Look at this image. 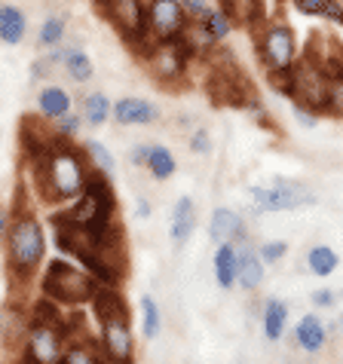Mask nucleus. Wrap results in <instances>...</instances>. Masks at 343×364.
Masks as SVG:
<instances>
[{
    "instance_id": "obj_41",
    "label": "nucleus",
    "mask_w": 343,
    "mask_h": 364,
    "mask_svg": "<svg viewBox=\"0 0 343 364\" xmlns=\"http://www.w3.org/2000/svg\"><path fill=\"white\" fill-rule=\"evenodd\" d=\"M4 333H6V312L0 309V337H4Z\"/></svg>"
},
{
    "instance_id": "obj_13",
    "label": "nucleus",
    "mask_w": 343,
    "mask_h": 364,
    "mask_svg": "<svg viewBox=\"0 0 343 364\" xmlns=\"http://www.w3.org/2000/svg\"><path fill=\"white\" fill-rule=\"evenodd\" d=\"M159 110L157 105H150L144 98H120L114 105V119L120 126H147L157 123Z\"/></svg>"
},
{
    "instance_id": "obj_3",
    "label": "nucleus",
    "mask_w": 343,
    "mask_h": 364,
    "mask_svg": "<svg viewBox=\"0 0 343 364\" xmlns=\"http://www.w3.org/2000/svg\"><path fill=\"white\" fill-rule=\"evenodd\" d=\"M95 4L105 13V18H110L117 31L126 37V43L147 58V53L159 43V40L150 34L144 0H95Z\"/></svg>"
},
{
    "instance_id": "obj_22",
    "label": "nucleus",
    "mask_w": 343,
    "mask_h": 364,
    "mask_svg": "<svg viewBox=\"0 0 343 364\" xmlns=\"http://www.w3.org/2000/svg\"><path fill=\"white\" fill-rule=\"evenodd\" d=\"M337 264H340L337 251H334V248H328V245H312V248H310V255H307V267H310L312 276H319V279L331 276V272L337 269Z\"/></svg>"
},
{
    "instance_id": "obj_14",
    "label": "nucleus",
    "mask_w": 343,
    "mask_h": 364,
    "mask_svg": "<svg viewBox=\"0 0 343 364\" xmlns=\"http://www.w3.org/2000/svg\"><path fill=\"white\" fill-rule=\"evenodd\" d=\"M236 255H239V264H236L239 276H236V282L246 291H258L260 282H264V257H260L258 248H251L246 239H242V248L236 251Z\"/></svg>"
},
{
    "instance_id": "obj_38",
    "label": "nucleus",
    "mask_w": 343,
    "mask_h": 364,
    "mask_svg": "<svg viewBox=\"0 0 343 364\" xmlns=\"http://www.w3.org/2000/svg\"><path fill=\"white\" fill-rule=\"evenodd\" d=\"M132 159H135V166H147V147H135Z\"/></svg>"
},
{
    "instance_id": "obj_12",
    "label": "nucleus",
    "mask_w": 343,
    "mask_h": 364,
    "mask_svg": "<svg viewBox=\"0 0 343 364\" xmlns=\"http://www.w3.org/2000/svg\"><path fill=\"white\" fill-rule=\"evenodd\" d=\"M209 239L215 242H242L248 239L246 236V220H242V215H236L233 208H215L211 211V220H209Z\"/></svg>"
},
{
    "instance_id": "obj_29",
    "label": "nucleus",
    "mask_w": 343,
    "mask_h": 364,
    "mask_svg": "<svg viewBox=\"0 0 343 364\" xmlns=\"http://www.w3.org/2000/svg\"><path fill=\"white\" fill-rule=\"evenodd\" d=\"M62 361H98V346L95 343H83V340H74L70 346H65V358Z\"/></svg>"
},
{
    "instance_id": "obj_6",
    "label": "nucleus",
    "mask_w": 343,
    "mask_h": 364,
    "mask_svg": "<svg viewBox=\"0 0 343 364\" xmlns=\"http://www.w3.org/2000/svg\"><path fill=\"white\" fill-rule=\"evenodd\" d=\"M288 74H291V98H295V105L328 114L331 77L322 70V65H316L312 58H304V62H295Z\"/></svg>"
},
{
    "instance_id": "obj_33",
    "label": "nucleus",
    "mask_w": 343,
    "mask_h": 364,
    "mask_svg": "<svg viewBox=\"0 0 343 364\" xmlns=\"http://www.w3.org/2000/svg\"><path fill=\"white\" fill-rule=\"evenodd\" d=\"M184 4V13L190 22H203V18L211 13V6H209V0H181Z\"/></svg>"
},
{
    "instance_id": "obj_26",
    "label": "nucleus",
    "mask_w": 343,
    "mask_h": 364,
    "mask_svg": "<svg viewBox=\"0 0 343 364\" xmlns=\"http://www.w3.org/2000/svg\"><path fill=\"white\" fill-rule=\"evenodd\" d=\"M65 68H68V77L74 80V83H86L95 70L93 58H89L83 49H70V53H65Z\"/></svg>"
},
{
    "instance_id": "obj_40",
    "label": "nucleus",
    "mask_w": 343,
    "mask_h": 364,
    "mask_svg": "<svg viewBox=\"0 0 343 364\" xmlns=\"http://www.w3.org/2000/svg\"><path fill=\"white\" fill-rule=\"evenodd\" d=\"M6 236V208H0V242Z\"/></svg>"
},
{
    "instance_id": "obj_25",
    "label": "nucleus",
    "mask_w": 343,
    "mask_h": 364,
    "mask_svg": "<svg viewBox=\"0 0 343 364\" xmlns=\"http://www.w3.org/2000/svg\"><path fill=\"white\" fill-rule=\"evenodd\" d=\"M110 117H114V105L107 101V95H102V92L86 95V101H83V119L89 126H105Z\"/></svg>"
},
{
    "instance_id": "obj_8",
    "label": "nucleus",
    "mask_w": 343,
    "mask_h": 364,
    "mask_svg": "<svg viewBox=\"0 0 343 364\" xmlns=\"http://www.w3.org/2000/svg\"><path fill=\"white\" fill-rule=\"evenodd\" d=\"M65 328L56 325H37L31 321L28 325V337L22 346V358L34 361V364H53L65 358Z\"/></svg>"
},
{
    "instance_id": "obj_1",
    "label": "nucleus",
    "mask_w": 343,
    "mask_h": 364,
    "mask_svg": "<svg viewBox=\"0 0 343 364\" xmlns=\"http://www.w3.org/2000/svg\"><path fill=\"white\" fill-rule=\"evenodd\" d=\"M34 166V178H37V187L43 193L46 202H62V199H77L86 187V159L77 154L74 147L65 144L49 150L43 159H37Z\"/></svg>"
},
{
    "instance_id": "obj_36",
    "label": "nucleus",
    "mask_w": 343,
    "mask_h": 364,
    "mask_svg": "<svg viewBox=\"0 0 343 364\" xmlns=\"http://www.w3.org/2000/svg\"><path fill=\"white\" fill-rule=\"evenodd\" d=\"M295 117H297V123L304 126V129H316V117H312V110H310V107L295 105Z\"/></svg>"
},
{
    "instance_id": "obj_24",
    "label": "nucleus",
    "mask_w": 343,
    "mask_h": 364,
    "mask_svg": "<svg viewBox=\"0 0 343 364\" xmlns=\"http://www.w3.org/2000/svg\"><path fill=\"white\" fill-rule=\"evenodd\" d=\"M175 156H172V150L169 147H147V171L154 175L157 181H166L175 175Z\"/></svg>"
},
{
    "instance_id": "obj_23",
    "label": "nucleus",
    "mask_w": 343,
    "mask_h": 364,
    "mask_svg": "<svg viewBox=\"0 0 343 364\" xmlns=\"http://www.w3.org/2000/svg\"><path fill=\"white\" fill-rule=\"evenodd\" d=\"M199 25V31H203L211 43H221V40H227V34L233 31V18H230L224 9H211V13L203 18V22H196Z\"/></svg>"
},
{
    "instance_id": "obj_10",
    "label": "nucleus",
    "mask_w": 343,
    "mask_h": 364,
    "mask_svg": "<svg viewBox=\"0 0 343 364\" xmlns=\"http://www.w3.org/2000/svg\"><path fill=\"white\" fill-rule=\"evenodd\" d=\"M102 328V355L110 361H132V333L129 321L123 318H107L98 321Z\"/></svg>"
},
{
    "instance_id": "obj_31",
    "label": "nucleus",
    "mask_w": 343,
    "mask_h": 364,
    "mask_svg": "<svg viewBox=\"0 0 343 364\" xmlns=\"http://www.w3.org/2000/svg\"><path fill=\"white\" fill-rule=\"evenodd\" d=\"M328 114H340L343 117V77L331 80V89H328Z\"/></svg>"
},
{
    "instance_id": "obj_9",
    "label": "nucleus",
    "mask_w": 343,
    "mask_h": 364,
    "mask_svg": "<svg viewBox=\"0 0 343 364\" xmlns=\"http://www.w3.org/2000/svg\"><path fill=\"white\" fill-rule=\"evenodd\" d=\"M147 25L157 40H172L187 31L190 18L181 0H147Z\"/></svg>"
},
{
    "instance_id": "obj_4",
    "label": "nucleus",
    "mask_w": 343,
    "mask_h": 364,
    "mask_svg": "<svg viewBox=\"0 0 343 364\" xmlns=\"http://www.w3.org/2000/svg\"><path fill=\"white\" fill-rule=\"evenodd\" d=\"M258 40V55L264 62L267 74H288L297 62V37L295 28L285 22H267L255 34Z\"/></svg>"
},
{
    "instance_id": "obj_27",
    "label": "nucleus",
    "mask_w": 343,
    "mask_h": 364,
    "mask_svg": "<svg viewBox=\"0 0 343 364\" xmlns=\"http://www.w3.org/2000/svg\"><path fill=\"white\" fill-rule=\"evenodd\" d=\"M141 328H144V337H147V340H157V337H159L163 318H159V306H157L154 297H144V300H141Z\"/></svg>"
},
{
    "instance_id": "obj_2",
    "label": "nucleus",
    "mask_w": 343,
    "mask_h": 364,
    "mask_svg": "<svg viewBox=\"0 0 343 364\" xmlns=\"http://www.w3.org/2000/svg\"><path fill=\"white\" fill-rule=\"evenodd\" d=\"M46 236L34 215H19L6 232V260L16 282H28L43 264Z\"/></svg>"
},
{
    "instance_id": "obj_30",
    "label": "nucleus",
    "mask_w": 343,
    "mask_h": 364,
    "mask_svg": "<svg viewBox=\"0 0 343 364\" xmlns=\"http://www.w3.org/2000/svg\"><path fill=\"white\" fill-rule=\"evenodd\" d=\"M86 150H89V156H93V163L102 171H107V175L114 171V156H110V150L102 144V141H89Z\"/></svg>"
},
{
    "instance_id": "obj_15",
    "label": "nucleus",
    "mask_w": 343,
    "mask_h": 364,
    "mask_svg": "<svg viewBox=\"0 0 343 364\" xmlns=\"http://www.w3.org/2000/svg\"><path fill=\"white\" fill-rule=\"evenodd\" d=\"M196 230V202L190 196H181L172 208V224H169V236L172 242L181 248L190 239V232Z\"/></svg>"
},
{
    "instance_id": "obj_21",
    "label": "nucleus",
    "mask_w": 343,
    "mask_h": 364,
    "mask_svg": "<svg viewBox=\"0 0 343 364\" xmlns=\"http://www.w3.org/2000/svg\"><path fill=\"white\" fill-rule=\"evenodd\" d=\"M288 325V303L285 300H267L264 303V333L270 340H279Z\"/></svg>"
},
{
    "instance_id": "obj_32",
    "label": "nucleus",
    "mask_w": 343,
    "mask_h": 364,
    "mask_svg": "<svg viewBox=\"0 0 343 364\" xmlns=\"http://www.w3.org/2000/svg\"><path fill=\"white\" fill-rule=\"evenodd\" d=\"M258 255L264 257V264H276V260H282L288 255V245L285 242H267V245L258 248Z\"/></svg>"
},
{
    "instance_id": "obj_7",
    "label": "nucleus",
    "mask_w": 343,
    "mask_h": 364,
    "mask_svg": "<svg viewBox=\"0 0 343 364\" xmlns=\"http://www.w3.org/2000/svg\"><path fill=\"white\" fill-rule=\"evenodd\" d=\"M258 211H291V208H310L316 205V193L307 184L288 178H276L270 187H251Z\"/></svg>"
},
{
    "instance_id": "obj_35",
    "label": "nucleus",
    "mask_w": 343,
    "mask_h": 364,
    "mask_svg": "<svg viewBox=\"0 0 343 364\" xmlns=\"http://www.w3.org/2000/svg\"><path fill=\"white\" fill-rule=\"evenodd\" d=\"M80 126H83V119H80V117H70V110H68L65 117H58V132H62L65 138L77 135V132H80Z\"/></svg>"
},
{
    "instance_id": "obj_5",
    "label": "nucleus",
    "mask_w": 343,
    "mask_h": 364,
    "mask_svg": "<svg viewBox=\"0 0 343 364\" xmlns=\"http://www.w3.org/2000/svg\"><path fill=\"white\" fill-rule=\"evenodd\" d=\"M98 288V282L93 276H86L83 269H77L74 264L68 260H53L43 276V291L46 297H53L56 303H86L93 300Z\"/></svg>"
},
{
    "instance_id": "obj_39",
    "label": "nucleus",
    "mask_w": 343,
    "mask_h": 364,
    "mask_svg": "<svg viewBox=\"0 0 343 364\" xmlns=\"http://www.w3.org/2000/svg\"><path fill=\"white\" fill-rule=\"evenodd\" d=\"M138 218H150V202H144V199L138 202Z\"/></svg>"
},
{
    "instance_id": "obj_18",
    "label": "nucleus",
    "mask_w": 343,
    "mask_h": 364,
    "mask_svg": "<svg viewBox=\"0 0 343 364\" xmlns=\"http://www.w3.org/2000/svg\"><path fill=\"white\" fill-rule=\"evenodd\" d=\"M239 255L233 248V242H218V251H215V279L221 288H233L236 285V276H239Z\"/></svg>"
},
{
    "instance_id": "obj_19",
    "label": "nucleus",
    "mask_w": 343,
    "mask_h": 364,
    "mask_svg": "<svg viewBox=\"0 0 343 364\" xmlns=\"http://www.w3.org/2000/svg\"><path fill=\"white\" fill-rule=\"evenodd\" d=\"M37 107H40V114H43L46 119H58V117H65L70 110V95L65 92L62 86H46L43 92H40V98H37Z\"/></svg>"
},
{
    "instance_id": "obj_17",
    "label": "nucleus",
    "mask_w": 343,
    "mask_h": 364,
    "mask_svg": "<svg viewBox=\"0 0 343 364\" xmlns=\"http://www.w3.org/2000/svg\"><path fill=\"white\" fill-rule=\"evenodd\" d=\"M25 34H28V18H25L22 9L13 6V4L0 6V43L19 46L25 40Z\"/></svg>"
},
{
    "instance_id": "obj_16",
    "label": "nucleus",
    "mask_w": 343,
    "mask_h": 364,
    "mask_svg": "<svg viewBox=\"0 0 343 364\" xmlns=\"http://www.w3.org/2000/svg\"><path fill=\"white\" fill-rule=\"evenodd\" d=\"M295 340H297V346L304 349V352H319V349H325V343H328L325 321H322L316 312H310V316H304V318L297 321Z\"/></svg>"
},
{
    "instance_id": "obj_20",
    "label": "nucleus",
    "mask_w": 343,
    "mask_h": 364,
    "mask_svg": "<svg viewBox=\"0 0 343 364\" xmlns=\"http://www.w3.org/2000/svg\"><path fill=\"white\" fill-rule=\"evenodd\" d=\"M295 9L312 18H328L334 25H343V4L340 0H295Z\"/></svg>"
},
{
    "instance_id": "obj_37",
    "label": "nucleus",
    "mask_w": 343,
    "mask_h": 364,
    "mask_svg": "<svg viewBox=\"0 0 343 364\" xmlns=\"http://www.w3.org/2000/svg\"><path fill=\"white\" fill-rule=\"evenodd\" d=\"M312 303H316V306H331V303H334V294H331V291H316V294H312Z\"/></svg>"
},
{
    "instance_id": "obj_34",
    "label": "nucleus",
    "mask_w": 343,
    "mask_h": 364,
    "mask_svg": "<svg viewBox=\"0 0 343 364\" xmlns=\"http://www.w3.org/2000/svg\"><path fill=\"white\" fill-rule=\"evenodd\" d=\"M190 150H194V154H199V156L211 154V135L206 132V129H196V132L190 135Z\"/></svg>"
},
{
    "instance_id": "obj_11",
    "label": "nucleus",
    "mask_w": 343,
    "mask_h": 364,
    "mask_svg": "<svg viewBox=\"0 0 343 364\" xmlns=\"http://www.w3.org/2000/svg\"><path fill=\"white\" fill-rule=\"evenodd\" d=\"M218 6L233 18V25L248 28L251 34H258L267 25V4L264 0H218Z\"/></svg>"
},
{
    "instance_id": "obj_28",
    "label": "nucleus",
    "mask_w": 343,
    "mask_h": 364,
    "mask_svg": "<svg viewBox=\"0 0 343 364\" xmlns=\"http://www.w3.org/2000/svg\"><path fill=\"white\" fill-rule=\"evenodd\" d=\"M62 37H65V16H49L43 25H40V34H37V43L40 46H46V49H53L62 43Z\"/></svg>"
}]
</instances>
